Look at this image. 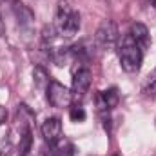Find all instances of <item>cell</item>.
Masks as SVG:
<instances>
[{
	"label": "cell",
	"instance_id": "1",
	"mask_svg": "<svg viewBox=\"0 0 156 156\" xmlns=\"http://www.w3.org/2000/svg\"><path fill=\"white\" fill-rule=\"evenodd\" d=\"M53 26H55L58 37H64V38H71L78 33V29H80V15H78V11H75L69 5L67 0L58 2Z\"/></svg>",
	"mask_w": 156,
	"mask_h": 156
},
{
	"label": "cell",
	"instance_id": "2",
	"mask_svg": "<svg viewBox=\"0 0 156 156\" xmlns=\"http://www.w3.org/2000/svg\"><path fill=\"white\" fill-rule=\"evenodd\" d=\"M120 66L125 73H138L142 67V58H144V51L138 47V44L131 38V35H127L122 40L120 45Z\"/></svg>",
	"mask_w": 156,
	"mask_h": 156
},
{
	"label": "cell",
	"instance_id": "3",
	"mask_svg": "<svg viewBox=\"0 0 156 156\" xmlns=\"http://www.w3.org/2000/svg\"><path fill=\"white\" fill-rule=\"evenodd\" d=\"M94 42L98 47L102 49H111L115 47V44L118 42V26L113 20H104L94 35Z\"/></svg>",
	"mask_w": 156,
	"mask_h": 156
},
{
	"label": "cell",
	"instance_id": "4",
	"mask_svg": "<svg viewBox=\"0 0 156 156\" xmlns=\"http://www.w3.org/2000/svg\"><path fill=\"white\" fill-rule=\"evenodd\" d=\"M45 91H47V100L53 107H69L73 102V93L60 82L51 80Z\"/></svg>",
	"mask_w": 156,
	"mask_h": 156
},
{
	"label": "cell",
	"instance_id": "5",
	"mask_svg": "<svg viewBox=\"0 0 156 156\" xmlns=\"http://www.w3.org/2000/svg\"><path fill=\"white\" fill-rule=\"evenodd\" d=\"M91 80H93L91 69L85 64L78 66V69H73V83H71L73 96H83L91 87Z\"/></svg>",
	"mask_w": 156,
	"mask_h": 156
},
{
	"label": "cell",
	"instance_id": "6",
	"mask_svg": "<svg viewBox=\"0 0 156 156\" xmlns=\"http://www.w3.org/2000/svg\"><path fill=\"white\" fill-rule=\"evenodd\" d=\"M42 136L49 145H55L62 140V122L60 118H47L42 123Z\"/></svg>",
	"mask_w": 156,
	"mask_h": 156
},
{
	"label": "cell",
	"instance_id": "7",
	"mask_svg": "<svg viewBox=\"0 0 156 156\" xmlns=\"http://www.w3.org/2000/svg\"><path fill=\"white\" fill-rule=\"evenodd\" d=\"M129 35H131V38L138 44V47H140L142 51H145V49L151 45V35H149V29H147L144 24H140V22H136V24L131 26V33H129Z\"/></svg>",
	"mask_w": 156,
	"mask_h": 156
},
{
	"label": "cell",
	"instance_id": "8",
	"mask_svg": "<svg viewBox=\"0 0 156 156\" xmlns=\"http://www.w3.org/2000/svg\"><path fill=\"white\" fill-rule=\"evenodd\" d=\"M118 91L113 87V89H107V91H104V93H100L98 94V105H100V111H109V109H113V107H116L118 105Z\"/></svg>",
	"mask_w": 156,
	"mask_h": 156
},
{
	"label": "cell",
	"instance_id": "9",
	"mask_svg": "<svg viewBox=\"0 0 156 156\" xmlns=\"http://www.w3.org/2000/svg\"><path fill=\"white\" fill-rule=\"evenodd\" d=\"M15 16H16V20H18V24H20V27H26V29H29L31 26H33V22H35V15L24 5V4H15Z\"/></svg>",
	"mask_w": 156,
	"mask_h": 156
},
{
	"label": "cell",
	"instance_id": "10",
	"mask_svg": "<svg viewBox=\"0 0 156 156\" xmlns=\"http://www.w3.org/2000/svg\"><path fill=\"white\" fill-rule=\"evenodd\" d=\"M33 145V133L29 127L24 129L22 136H20V144H18V156H27Z\"/></svg>",
	"mask_w": 156,
	"mask_h": 156
},
{
	"label": "cell",
	"instance_id": "11",
	"mask_svg": "<svg viewBox=\"0 0 156 156\" xmlns=\"http://www.w3.org/2000/svg\"><path fill=\"white\" fill-rule=\"evenodd\" d=\"M144 93L147 96H156V69L147 76L145 83H144Z\"/></svg>",
	"mask_w": 156,
	"mask_h": 156
},
{
	"label": "cell",
	"instance_id": "12",
	"mask_svg": "<svg viewBox=\"0 0 156 156\" xmlns=\"http://www.w3.org/2000/svg\"><path fill=\"white\" fill-rule=\"evenodd\" d=\"M33 76H35V82H37V85L38 87H45L47 89V85H49V76H47V73L42 69V67H37L35 71H33Z\"/></svg>",
	"mask_w": 156,
	"mask_h": 156
},
{
	"label": "cell",
	"instance_id": "13",
	"mask_svg": "<svg viewBox=\"0 0 156 156\" xmlns=\"http://www.w3.org/2000/svg\"><path fill=\"white\" fill-rule=\"evenodd\" d=\"M69 116H71L73 122H83V120H85V111H83V107H80V105H73L71 111H69Z\"/></svg>",
	"mask_w": 156,
	"mask_h": 156
},
{
	"label": "cell",
	"instance_id": "14",
	"mask_svg": "<svg viewBox=\"0 0 156 156\" xmlns=\"http://www.w3.org/2000/svg\"><path fill=\"white\" fill-rule=\"evenodd\" d=\"M45 156H64V154L56 145H49V149L45 151Z\"/></svg>",
	"mask_w": 156,
	"mask_h": 156
},
{
	"label": "cell",
	"instance_id": "15",
	"mask_svg": "<svg viewBox=\"0 0 156 156\" xmlns=\"http://www.w3.org/2000/svg\"><path fill=\"white\" fill-rule=\"evenodd\" d=\"M4 35V22H2V16H0V37Z\"/></svg>",
	"mask_w": 156,
	"mask_h": 156
},
{
	"label": "cell",
	"instance_id": "16",
	"mask_svg": "<svg viewBox=\"0 0 156 156\" xmlns=\"http://www.w3.org/2000/svg\"><path fill=\"white\" fill-rule=\"evenodd\" d=\"M151 4H153V7L156 9V0H151Z\"/></svg>",
	"mask_w": 156,
	"mask_h": 156
}]
</instances>
